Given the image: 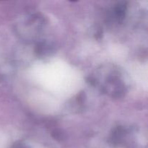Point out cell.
<instances>
[{
	"instance_id": "1",
	"label": "cell",
	"mask_w": 148,
	"mask_h": 148,
	"mask_svg": "<svg viewBox=\"0 0 148 148\" xmlns=\"http://www.w3.org/2000/svg\"><path fill=\"white\" fill-rule=\"evenodd\" d=\"M101 90L114 98H120L127 92V86L121 77L119 71L116 69H110L105 78Z\"/></svg>"
},
{
	"instance_id": "2",
	"label": "cell",
	"mask_w": 148,
	"mask_h": 148,
	"mask_svg": "<svg viewBox=\"0 0 148 148\" xmlns=\"http://www.w3.org/2000/svg\"><path fill=\"white\" fill-rule=\"evenodd\" d=\"M127 129L122 126H119L115 129L113 130L111 135L109 137V142L111 145H119L124 143V140L126 138V136L127 135Z\"/></svg>"
},
{
	"instance_id": "3",
	"label": "cell",
	"mask_w": 148,
	"mask_h": 148,
	"mask_svg": "<svg viewBox=\"0 0 148 148\" xmlns=\"http://www.w3.org/2000/svg\"><path fill=\"white\" fill-rule=\"evenodd\" d=\"M127 10V3L119 2L113 9V17L118 23H121L125 18Z\"/></svg>"
},
{
	"instance_id": "4",
	"label": "cell",
	"mask_w": 148,
	"mask_h": 148,
	"mask_svg": "<svg viewBox=\"0 0 148 148\" xmlns=\"http://www.w3.org/2000/svg\"><path fill=\"white\" fill-rule=\"evenodd\" d=\"M53 46L47 41H40L36 44L35 51L38 56L48 55L53 51Z\"/></svg>"
},
{
	"instance_id": "5",
	"label": "cell",
	"mask_w": 148,
	"mask_h": 148,
	"mask_svg": "<svg viewBox=\"0 0 148 148\" xmlns=\"http://www.w3.org/2000/svg\"><path fill=\"white\" fill-rule=\"evenodd\" d=\"M51 136L53 139L58 140V141H62L64 140L66 137L65 134L60 130H54L51 133Z\"/></svg>"
},
{
	"instance_id": "6",
	"label": "cell",
	"mask_w": 148,
	"mask_h": 148,
	"mask_svg": "<svg viewBox=\"0 0 148 148\" xmlns=\"http://www.w3.org/2000/svg\"><path fill=\"white\" fill-rule=\"evenodd\" d=\"M10 148H30L28 145L22 141H17L12 145Z\"/></svg>"
},
{
	"instance_id": "7",
	"label": "cell",
	"mask_w": 148,
	"mask_h": 148,
	"mask_svg": "<svg viewBox=\"0 0 148 148\" xmlns=\"http://www.w3.org/2000/svg\"><path fill=\"white\" fill-rule=\"evenodd\" d=\"M2 79H3L2 75H1V74H0V82H1V80H2Z\"/></svg>"
}]
</instances>
